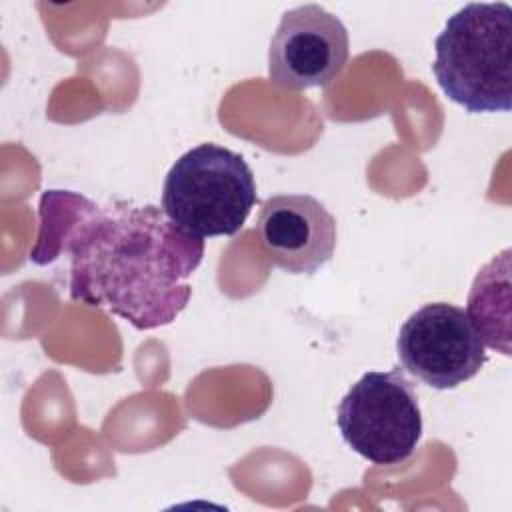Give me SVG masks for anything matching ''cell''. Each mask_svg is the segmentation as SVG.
<instances>
[{"mask_svg": "<svg viewBox=\"0 0 512 512\" xmlns=\"http://www.w3.org/2000/svg\"><path fill=\"white\" fill-rule=\"evenodd\" d=\"M256 202L248 162L234 150L204 142L184 152L168 170L162 210L198 238L234 236Z\"/></svg>", "mask_w": 512, "mask_h": 512, "instance_id": "obj_3", "label": "cell"}, {"mask_svg": "<svg viewBox=\"0 0 512 512\" xmlns=\"http://www.w3.org/2000/svg\"><path fill=\"white\" fill-rule=\"evenodd\" d=\"M256 232L268 260L290 274L318 272L336 248V218L310 194L264 200Z\"/></svg>", "mask_w": 512, "mask_h": 512, "instance_id": "obj_7", "label": "cell"}, {"mask_svg": "<svg viewBox=\"0 0 512 512\" xmlns=\"http://www.w3.org/2000/svg\"><path fill=\"white\" fill-rule=\"evenodd\" d=\"M432 72L442 92L466 112L512 108V8L470 2L438 34Z\"/></svg>", "mask_w": 512, "mask_h": 512, "instance_id": "obj_2", "label": "cell"}, {"mask_svg": "<svg viewBox=\"0 0 512 512\" xmlns=\"http://www.w3.org/2000/svg\"><path fill=\"white\" fill-rule=\"evenodd\" d=\"M396 352L406 372L430 388L452 390L486 362L484 342L468 314L448 302H430L400 326Z\"/></svg>", "mask_w": 512, "mask_h": 512, "instance_id": "obj_5", "label": "cell"}, {"mask_svg": "<svg viewBox=\"0 0 512 512\" xmlns=\"http://www.w3.org/2000/svg\"><path fill=\"white\" fill-rule=\"evenodd\" d=\"M342 440L378 466L400 464L422 438L418 396L402 370L366 372L338 404Z\"/></svg>", "mask_w": 512, "mask_h": 512, "instance_id": "obj_4", "label": "cell"}, {"mask_svg": "<svg viewBox=\"0 0 512 512\" xmlns=\"http://www.w3.org/2000/svg\"><path fill=\"white\" fill-rule=\"evenodd\" d=\"M30 260L46 266L70 256V298L128 320L138 330L166 326L186 308L188 278L204 238L174 224L162 208L100 206L72 190H46Z\"/></svg>", "mask_w": 512, "mask_h": 512, "instance_id": "obj_1", "label": "cell"}, {"mask_svg": "<svg viewBox=\"0 0 512 512\" xmlns=\"http://www.w3.org/2000/svg\"><path fill=\"white\" fill-rule=\"evenodd\" d=\"M350 54L346 26L320 4L286 10L268 48V78L284 90L328 86Z\"/></svg>", "mask_w": 512, "mask_h": 512, "instance_id": "obj_6", "label": "cell"}]
</instances>
